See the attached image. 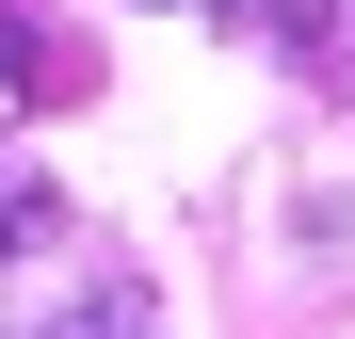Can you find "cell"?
Returning a JSON list of instances; mask_svg holds the SVG:
<instances>
[{
  "label": "cell",
  "instance_id": "cell-1",
  "mask_svg": "<svg viewBox=\"0 0 355 339\" xmlns=\"http://www.w3.org/2000/svg\"><path fill=\"white\" fill-rule=\"evenodd\" d=\"M33 97H65V49L33 33V0H0V130H17Z\"/></svg>",
  "mask_w": 355,
  "mask_h": 339
},
{
  "label": "cell",
  "instance_id": "cell-2",
  "mask_svg": "<svg viewBox=\"0 0 355 339\" xmlns=\"http://www.w3.org/2000/svg\"><path fill=\"white\" fill-rule=\"evenodd\" d=\"M33 339H162V291H146V275H97V291L65 323H33Z\"/></svg>",
  "mask_w": 355,
  "mask_h": 339
},
{
  "label": "cell",
  "instance_id": "cell-3",
  "mask_svg": "<svg viewBox=\"0 0 355 339\" xmlns=\"http://www.w3.org/2000/svg\"><path fill=\"white\" fill-rule=\"evenodd\" d=\"M243 33H275L291 65H339V33H355V0H243Z\"/></svg>",
  "mask_w": 355,
  "mask_h": 339
},
{
  "label": "cell",
  "instance_id": "cell-4",
  "mask_svg": "<svg viewBox=\"0 0 355 339\" xmlns=\"http://www.w3.org/2000/svg\"><path fill=\"white\" fill-rule=\"evenodd\" d=\"M49 226H65V194H49V178H0V275H17Z\"/></svg>",
  "mask_w": 355,
  "mask_h": 339
},
{
  "label": "cell",
  "instance_id": "cell-5",
  "mask_svg": "<svg viewBox=\"0 0 355 339\" xmlns=\"http://www.w3.org/2000/svg\"><path fill=\"white\" fill-rule=\"evenodd\" d=\"M178 17H243V0H178Z\"/></svg>",
  "mask_w": 355,
  "mask_h": 339
}]
</instances>
